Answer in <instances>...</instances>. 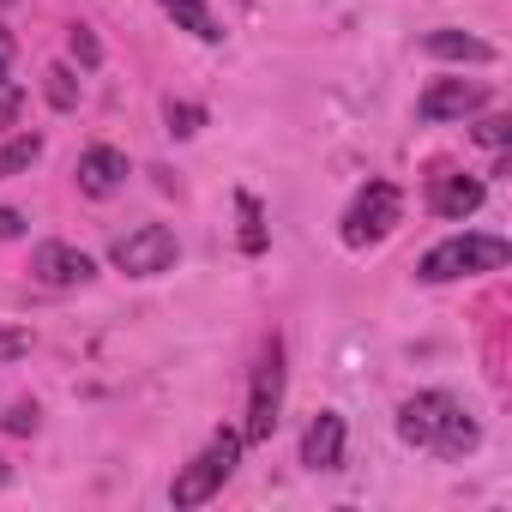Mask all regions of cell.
I'll list each match as a JSON object with an SVG mask.
<instances>
[{"instance_id":"1","label":"cell","mask_w":512,"mask_h":512,"mask_svg":"<svg viewBox=\"0 0 512 512\" xmlns=\"http://www.w3.org/2000/svg\"><path fill=\"white\" fill-rule=\"evenodd\" d=\"M398 434H404V446L434 452V458H470V452L482 446L476 416H470L452 392H416V398H404Z\"/></svg>"},{"instance_id":"2","label":"cell","mask_w":512,"mask_h":512,"mask_svg":"<svg viewBox=\"0 0 512 512\" xmlns=\"http://www.w3.org/2000/svg\"><path fill=\"white\" fill-rule=\"evenodd\" d=\"M506 260H512V241H500V235H452V241L422 253L416 278L452 284V278H476V272H506Z\"/></svg>"},{"instance_id":"3","label":"cell","mask_w":512,"mask_h":512,"mask_svg":"<svg viewBox=\"0 0 512 512\" xmlns=\"http://www.w3.org/2000/svg\"><path fill=\"white\" fill-rule=\"evenodd\" d=\"M235 464H241V434H229V428H223V434L193 458V464H181V470H175L169 500H175V506H205V500L235 476Z\"/></svg>"},{"instance_id":"4","label":"cell","mask_w":512,"mask_h":512,"mask_svg":"<svg viewBox=\"0 0 512 512\" xmlns=\"http://www.w3.org/2000/svg\"><path fill=\"white\" fill-rule=\"evenodd\" d=\"M109 260H115V272H127V278H157V272H169V266L181 260V241H175L169 223H139V229H127V235L109 247Z\"/></svg>"},{"instance_id":"5","label":"cell","mask_w":512,"mask_h":512,"mask_svg":"<svg viewBox=\"0 0 512 512\" xmlns=\"http://www.w3.org/2000/svg\"><path fill=\"white\" fill-rule=\"evenodd\" d=\"M278 410H284V344L272 338L266 356H260V368H253V392H247V428H241V440H272Z\"/></svg>"},{"instance_id":"6","label":"cell","mask_w":512,"mask_h":512,"mask_svg":"<svg viewBox=\"0 0 512 512\" xmlns=\"http://www.w3.org/2000/svg\"><path fill=\"white\" fill-rule=\"evenodd\" d=\"M404 217V193L392 181H368L356 193V205L344 211V247H368L380 235H392V223Z\"/></svg>"},{"instance_id":"7","label":"cell","mask_w":512,"mask_h":512,"mask_svg":"<svg viewBox=\"0 0 512 512\" xmlns=\"http://www.w3.org/2000/svg\"><path fill=\"white\" fill-rule=\"evenodd\" d=\"M488 109V85L482 79H434L422 97H416V115L428 121V127H440V121H470V115H482Z\"/></svg>"},{"instance_id":"8","label":"cell","mask_w":512,"mask_h":512,"mask_svg":"<svg viewBox=\"0 0 512 512\" xmlns=\"http://www.w3.org/2000/svg\"><path fill=\"white\" fill-rule=\"evenodd\" d=\"M31 278L49 284V290H79V284L97 278V266H91V253H79V247H67V241H37Z\"/></svg>"},{"instance_id":"9","label":"cell","mask_w":512,"mask_h":512,"mask_svg":"<svg viewBox=\"0 0 512 512\" xmlns=\"http://www.w3.org/2000/svg\"><path fill=\"white\" fill-rule=\"evenodd\" d=\"M121 187H127V151H115V145H91V151L79 157V193L109 199V193H121Z\"/></svg>"},{"instance_id":"10","label":"cell","mask_w":512,"mask_h":512,"mask_svg":"<svg viewBox=\"0 0 512 512\" xmlns=\"http://www.w3.org/2000/svg\"><path fill=\"white\" fill-rule=\"evenodd\" d=\"M482 193H488V187H482L476 175H452V169H446V175H434V187H428V211L458 223V217L482 211Z\"/></svg>"},{"instance_id":"11","label":"cell","mask_w":512,"mask_h":512,"mask_svg":"<svg viewBox=\"0 0 512 512\" xmlns=\"http://www.w3.org/2000/svg\"><path fill=\"white\" fill-rule=\"evenodd\" d=\"M302 464L308 470H338L344 464V416L338 410H320L302 434Z\"/></svg>"},{"instance_id":"12","label":"cell","mask_w":512,"mask_h":512,"mask_svg":"<svg viewBox=\"0 0 512 512\" xmlns=\"http://www.w3.org/2000/svg\"><path fill=\"white\" fill-rule=\"evenodd\" d=\"M422 49H428L434 61H470V67H488V61H494V49H488L482 37H470V31H428Z\"/></svg>"},{"instance_id":"13","label":"cell","mask_w":512,"mask_h":512,"mask_svg":"<svg viewBox=\"0 0 512 512\" xmlns=\"http://www.w3.org/2000/svg\"><path fill=\"white\" fill-rule=\"evenodd\" d=\"M163 13L181 25V31H193L199 43H217L223 31H217V19H211V7H205V0H163Z\"/></svg>"},{"instance_id":"14","label":"cell","mask_w":512,"mask_h":512,"mask_svg":"<svg viewBox=\"0 0 512 512\" xmlns=\"http://www.w3.org/2000/svg\"><path fill=\"white\" fill-rule=\"evenodd\" d=\"M37 157H43V139H37V133H13L7 145H0V181H7V175H25Z\"/></svg>"},{"instance_id":"15","label":"cell","mask_w":512,"mask_h":512,"mask_svg":"<svg viewBox=\"0 0 512 512\" xmlns=\"http://www.w3.org/2000/svg\"><path fill=\"white\" fill-rule=\"evenodd\" d=\"M43 97H49V103H55V109L67 115V109H79L85 85L73 79V67H49V73H43Z\"/></svg>"},{"instance_id":"16","label":"cell","mask_w":512,"mask_h":512,"mask_svg":"<svg viewBox=\"0 0 512 512\" xmlns=\"http://www.w3.org/2000/svg\"><path fill=\"white\" fill-rule=\"evenodd\" d=\"M163 121H169V133H175V139H193V133L205 127V109H199V103H175V97H169V103H163Z\"/></svg>"},{"instance_id":"17","label":"cell","mask_w":512,"mask_h":512,"mask_svg":"<svg viewBox=\"0 0 512 512\" xmlns=\"http://www.w3.org/2000/svg\"><path fill=\"white\" fill-rule=\"evenodd\" d=\"M37 422H43V410H37L31 398L7 404V416H0V428H7V434H37Z\"/></svg>"},{"instance_id":"18","label":"cell","mask_w":512,"mask_h":512,"mask_svg":"<svg viewBox=\"0 0 512 512\" xmlns=\"http://www.w3.org/2000/svg\"><path fill=\"white\" fill-rule=\"evenodd\" d=\"M67 49H73V61H79V67H103V43H97L85 25H73V31H67Z\"/></svg>"},{"instance_id":"19","label":"cell","mask_w":512,"mask_h":512,"mask_svg":"<svg viewBox=\"0 0 512 512\" xmlns=\"http://www.w3.org/2000/svg\"><path fill=\"white\" fill-rule=\"evenodd\" d=\"M476 139L494 145V151H506V145H512V121H506V115H488V121H476Z\"/></svg>"},{"instance_id":"20","label":"cell","mask_w":512,"mask_h":512,"mask_svg":"<svg viewBox=\"0 0 512 512\" xmlns=\"http://www.w3.org/2000/svg\"><path fill=\"white\" fill-rule=\"evenodd\" d=\"M241 211H247V235H241V247H247V253H260V247H266V229H260V205H253V199H241Z\"/></svg>"},{"instance_id":"21","label":"cell","mask_w":512,"mask_h":512,"mask_svg":"<svg viewBox=\"0 0 512 512\" xmlns=\"http://www.w3.org/2000/svg\"><path fill=\"white\" fill-rule=\"evenodd\" d=\"M19 109H25V91H19V85H7V91H0V133L19 121Z\"/></svg>"},{"instance_id":"22","label":"cell","mask_w":512,"mask_h":512,"mask_svg":"<svg viewBox=\"0 0 512 512\" xmlns=\"http://www.w3.org/2000/svg\"><path fill=\"white\" fill-rule=\"evenodd\" d=\"M25 350H31V338H25V332H7V326H0V362H19Z\"/></svg>"},{"instance_id":"23","label":"cell","mask_w":512,"mask_h":512,"mask_svg":"<svg viewBox=\"0 0 512 512\" xmlns=\"http://www.w3.org/2000/svg\"><path fill=\"white\" fill-rule=\"evenodd\" d=\"M19 235H25V211L0 205V241H19Z\"/></svg>"},{"instance_id":"24","label":"cell","mask_w":512,"mask_h":512,"mask_svg":"<svg viewBox=\"0 0 512 512\" xmlns=\"http://www.w3.org/2000/svg\"><path fill=\"white\" fill-rule=\"evenodd\" d=\"M7 73H13V37L0 31V91H7Z\"/></svg>"},{"instance_id":"25","label":"cell","mask_w":512,"mask_h":512,"mask_svg":"<svg viewBox=\"0 0 512 512\" xmlns=\"http://www.w3.org/2000/svg\"><path fill=\"white\" fill-rule=\"evenodd\" d=\"M7 476H13V470H7V458H0V482H7Z\"/></svg>"}]
</instances>
